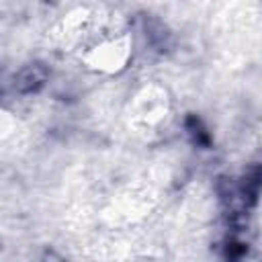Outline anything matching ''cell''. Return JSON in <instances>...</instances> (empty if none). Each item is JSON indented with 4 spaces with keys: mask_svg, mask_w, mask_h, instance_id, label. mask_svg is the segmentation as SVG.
Here are the masks:
<instances>
[{
    "mask_svg": "<svg viewBox=\"0 0 262 262\" xmlns=\"http://www.w3.org/2000/svg\"><path fill=\"white\" fill-rule=\"evenodd\" d=\"M43 78H45V70L39 68V66H31V68H27L25 72H20L16 84H18V88H20L23 92H31V90H35L37 86L43 84Z\"/></svg>",
    "mask_w": 262,
    "mask_h": 262,
    "instance_id": "obj_1",
    "label": "cell"
}]
</instances>
